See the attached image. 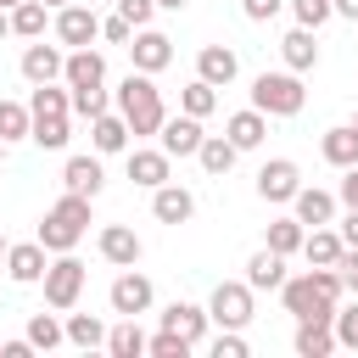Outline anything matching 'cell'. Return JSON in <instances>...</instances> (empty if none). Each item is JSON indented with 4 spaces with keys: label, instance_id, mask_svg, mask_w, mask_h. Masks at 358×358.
<instances>
[{
    "label": "cell",
    "instance_id": "55",
    "mask_svg": "<svg viewBox=\"0 0 358 358\" xmlns=\"http://www.w3.org/2000/svg\"><path fill=\"white\" fill-rule=\"evenodd\" d=\"M6 151H11V145H6V140H0V162H6Z\"/></svg>",
    "mask_w": 358,
    "mask_h": 358
},
{
    "label": "cell",
    "instance_id": "15",
    "mask_svg": "<svg viewBox=\"0 0 358 358\" xmlns=\"http://www.w3.org/2000/svg\"><path fill=\"white\" fill-rule=\"evenodd\" d=\"M235 73H241V56H235L229 45H201V50H196V78H207L213 90L235 84Z\"/></svg>",
    "mask_w": 358,
    "mask_h": 358
},
{
    "label": "cell",
    "instance_id": "32",
    "mask_svg": "<svg viewBox=\"0 0 358 358\" xmlns=\"http://www.w3.org/2000/svg\"><path fill=\"white\" fill-rule=\"evenodd\" d=\"M45 22H50V6H45V0L11 6V34H17V39H45Z\"/></svg>",
    "mask_w": 358,
    "mask_h": 358
},
{
    "label": "cell",
    "instance_id": "14",
    "mask_svg": "<svg viewBox=\"0 0 358 358\" xmlns=\"http://www.w3.org/2000/svg\"><path fill=\"white\" fill-rule=\"evenodd\" d=\"M45 263H50V252H45L39 241H17V246H6V274H11L17 285H39V280H45Z\"/></svg>",
    "mask_w": 358,
    "mask_h": 358
},
{
    "label": "cell",
    "instance_id": "47",
    "mask_svg": "<svg viewBox=\"0 0 358 358\" xmlns=\"http://www.w3.org/2000/svg\"><path fill=\"white\" fill-rule=\"evenodd\" d=\"M336 201H341V207H358V162L341 168V190H336Z\"/></svg>",
    "mask_w": 358,
    "mask_h": 358
},
{
    "label": "cell",
    "instance_id": "4",
    "mask_svg": "<svg viewBox=\"0 0 358 358\" xmlns=\"http://www.w3.org/2000/svg\"><path fill=\"white\" fill-rule=\"evenodd\" d=\"M84 280H90V268L73 257V252H56L50 263H45V308H56V313H73L78 308V296H84Z\"/></svg>",
    "mask_w": 358,
    "mask_h": 358
},
{
    "label": "cell",
    "instance_id": "16",
    "mask_svg": "<svg viewBox=\"0 0 358 358\" xmlns=\"http://www.w3.org/2000/svg\"><path fill=\"white\" fill-rule=\"evenodd\" d=\"M157 140H162V151H168V157H196V145H201V117H190V112L162 117Z\"/></svg>",
    "mask_w": 358,
    "mask_h": 358
},
{
    "label": "cell",
    "instance_id": "40",
    "mask_svg": "<svg viewBox=\"0 0 358 358\" xmlns=\"http://www.w3.org/2000/svg\"><path fill=\"white\" fill-rule=\"evenodd\" d=\"M73 95V117H101V112H112L106 106V84H95V90H67Z\"/></svg>",
    "mask_w": 358,
    "mask_h": 358
},
{
    "label": "cell",
    "instance_id": "54",
    "mask_svg": "<svg viewBox=\"0 0 358 358\" xmlns=\"http://www.w3.org/2000/svg\"><path fill=\"white\" fill-rule=\"evenodd\" d=\"M11 6H22V0H0V11H11Z\"/></svg>",
    "mask_w": 358,
    "mask_h": 358
},
{
    "label": "cell",
    "instance_id": "52",
    "mask_svg": "<svg viewBox=\"0 0 358 358\" xmlns=\"http://www.w3.org/2000/svg\"><path fill=\"white\" fill-rule=\"evenodd\" d=\"M6 34H11V11H0V39H6Z\"/></svg>",
    "mask_w": 358,
    "mask_h": 358
},
{
    "label": "cell",
    "instance_id": "44",
    "mask_svg": "<svg viewBox=\"0 0 358 358\" xmlns=\"http://www.w3.org/2000/svg\"><path fill=\"white\" fill-rule=\"evenodd\" d=\"M213 358H246V336L241 330H218L213 336Z\"/></svg>",
    "mask_w": 358,
    "mask_h": 358
},
{
    "label": "cell",
    "instance_id": "11",
    "mask_svg": "<svg viewBox=\"0 0 358 358\" xmlns=\"http://www.w3.org/2000/svg\"><path fill=\"white\" fill-rule=\"evenodd\" d=\"M62 62H67V50L62 45H45V39H28V50H22V78L28 84H56L62 78Z\"/></svg>",
    "mask_w": 358,
    "mask_h": 358
},
{
    "label": "cell",
    "instance_id": "53",
    "mask_svg": "<svg viewBox=\"0 0 358 358\" xmlns=\"http://www.w3.org/2000/svg\"><path fill=\"white\" fill-rule=\"evenodd\" d=\"M45 6H50V11H62V6H73V0H45Z\"/></svg>",
    "mask_w": 358,
    "mask_h": 358
},
{
    "label": "cell",
    "instance_id": "2",
    "mask_svg": "<svg viewBox=\"0 0 358 358\" xmlns=\"http://www.w3.org/2000/svg\"><path fill=\"white\" fill-rule=\"evenodd\" d=\"M117 112H123L129 134H157V129H162L168 106H162V90L151 84V73H129V78L117 84Z\"/></svg>",
    "mask_w": 358,
    "mask_h": 358
},
{
    "label": "cell",
    "instance_id": "39",
    "mask_svg": "<svg viewBox=\"0 0 358 358\" xmlns=\"http://www.w3.org/2000/svg\"><path fill=\"white\" fill-rule=\"evenodd\" d=\"M285 6H291L296 28H313V34H319V28L336 17V6H330V0H285Z\"/></svg>",
    "mask_w": 358,
    "mask_h": 358
},
{
    "label": "cell",
    "instance_id": "51",
    "mask_svg": "<svg viewBox=\"0 0 358 358\" xmlns=\"http://www.w3.org/2000/svg\"><path fill=\"white\" fill-rule=\"evenodd\" d=\"M190 0H157V11H185Z\"/></svg>",
    "mask_w": 358,
    "mask_h": 358
},
{
    "label": "cell",
    "instance_id": "28",
    "mask_svg": "<svg viewBox=\"0 0 358 358\" xmlns=\"http://www.w3.org/2000/svg\"><path fill=\"white\" fill-rule=\"evenodd\" d=\"M280 56H285L291 73H313V67H319V39H313V28H291V34L280 39Z\"/></svg>",
    "mask_w": 358,
    "mask_h": 358
},
{
    "label": "cell",
    "instance_id": "37",
    "mask_svg": "<svg viewBox=\"0 0 358 358\" xmlns=\"http://www.w3.org/2000/svg\"><path fill=\"white\" fill-rule=\"evenodd\" d=\"M330 330H336V347H347V352H358V296H347V302H336V319H330Z\"/></svg>",
    "mask_w": 358,
    "mask_h": 358
},
{
    "label": "cell",
    "instance_id": "29",
    "mask_svg": "<svg viewBox=\"0 0 358 358\" xmlns=\"http://www.w3.org/2000/svg\"><path fill=\"white\" fill-rule=\"evenodd\" d=\"M302 257H308V268H336V257H341V235H336L330 224H313V229L302 235Z\"/></svg>",
    "mask_w": 358,
    "mask_h": 358
},
{
    "label": "cell",
    "instance_id": "42",
    "mask_svg": "<svg viewBox=\"0 0 358 358\" xmlns=\"http://www.w3.org/2000/svg\"><path fill=\"white\" fill-rule=\"evenodd\" d=\"M117 17H123V22H134V28H151L157 0H117Z\"/></svg>",
    "mask_w": 358,
    "mask_h": 358
},
{
    "label": "cell",
    "instance_id": "57",
    "mask_svg": "<svg viewBox=\"0 0 358 358\" xmlns=\"http://www.w3.org/2000/svg\"><path fill=\"white\" fill-rule=\"evenodd\" d=\"M84 6H101V0H84Z\"/></svg>",
    "mask_w": 358,
    "mask_h": 358
},
{
    "label": "cell",
    "instance_id": "5",
    "mask_svg": "<svg viewBox=\"0 0 358 358\" xmlns=\"http://www.w3.org/2000/svg\"><path fill=\"white\" fill-rule=\"evenodd\" d=\"M280 302H285V313H291V319H336V296H324V291H319L313 268H308V274H285Z\"/></svg>",
    "mask_w": 358,
    "mask_h": 358
},
{
    "label": "cell",
    "instance_id": "18",
    "mask_svg": "<svg viewBox=\"0 0 358 358\" xmlns=\"http://www.w3.org/2000/svg\"><path fill=\"white\" fill-rule=\"evenodd\" d=\"M190 213H196V196H190L185 185L168 179V185L151 190V218H157V224H190Z\"/></svg>",
    "mask_w": 358,
    "mask_h": 358
},
{
    "label": "cell",
    "instance_id": "33",
    "mask_svg": "<svg viewBox=\"0 0 358 358\" xmlns=\"http://www.w3.org/2000/svg\"><path fill=\"white\" fill-rule=\"evenodd\" d=\"M302 235H308V224H302V218H274V224H268V235H263V246H268V252H280V257H291V252H302Z\"/></svg>",
    "mask_w": 358,
    "mask_h": 358
},
{
    "label": "cell",
    "instance_id": "30",
    "mask_svg": "<svg viewBox=\"0 0 358 358\" xmlns=\"http://www.w3.org/2000/svg\"><path fill=\"white\" fill-rule=\"evenodd\" d=\"M235 157H241V151H235L224 134H201V145H196V162H201L213 179H224V173L235 168Z\"/></svg>",
    "mask_w": 358,
    "mask_h": 358
},
{
    "label": "cell",
    "instance_id": "3",
    "mask_svg": "<svg viewBox=\"0 0 358 358\" xmlns=\"http://www.w3.org/2000/svg\"><path fill=\"white\" fill-rule=\"evenodd\" d=\"M252 106L263 117H296L308 106V90H302V73H257L252 78Z\"/></svg>",
    "mask_w": 358,
    "mask_h": 358
},
{
    "label": "cell",
    "instance_id": "31",
    "mask_svg": "<svg viewBox=\"0 0 358 358\" xmlns=\"http://www.w3.org/2000/svg\"><path fill=\"white\" fill-rule=\"evenodd\" d=\"M62 330H67V347H78V352H95V347H106V324H101L95 313H73Z\"/></svg>",
    "mask_w": 358,
    "mask_h": 358
},
{
    "label": "cell",
    "instance_id": "41",
    "mask_svg": "<svg viewBox=\"0 0 358 358\" xmlns=\"http://www.w3.org/2000/svg\"><path fill=\"white\" fill-rule=\"evenodd\" d=\"M145 352H151V358H185V352H190V341H185V336H173V330H157V336H145Z\"/></svg>",
    "mask_w": 358,
    "mask_h": 358
},
{
    "label": "cell",
    "instance_id": "23",
    "mask_svg": "<svg viewBox=\"0 0 358 358\" xmlns=\"http://www.w3.org/2000/svg\"><path fill=\"white\" fill-rule=\"evenodd\" d=\"M28 140H34L39 151H62V145L73 140V112H39V117L28 123Z\"/></svg>",
    "mask_w": 358,
    "mask_h": 358
},
{
    "label": "cell",
    "instance_id": "25",
    "mask_svg": "<svg viewBox=\"0 0 358 358\" xmlns=\"http://www.w3.org/2000/svg\"><path fill=\"white\" fill-rule=\"evenodd\" d=\"M246 285H252V291H280V285H285V257L268 252V246H257V252L246 257Z\"/></svg>",
    "mask_w": 358,
    "mask_h": 358
},
{
    "label": "cell",
    "instance_id": "26",
    "mask_svg": "<svg viewBox=\"0 0 358 358\" xmlns=\"http://www.w3.org/2000/svg\"><path fill=\"white\" fill-rule=\"evenodd\" d=\"M296 358H330L336 352V330H330V319H296Z\"/></svg>",
    "mask_w": 358,
    "mask_h": 358
},
{
    "label": "cell",
    "instance_id": "50",
    "mask_svg": "<svg viewBox=\"0 0 358 358\" xmlns=\"http://www.w3.org/2000/svg\"><path fill=\"white\" fill-rule=\"evenodd\" d=\"M336 6V17H347V22H358V0H330Z\"/></svg>",
    "mask_w": 358,
    "mask_h": 358
},
{
    "label": "cell",
    "instance_id": "9",
    "mask_svg": "<svg viewBox=\"0 0 358 358\" xmlns=\"http://www.w3.org/2000/svg\"><path fill=\"white\" fill-rule=\"evenodd\" d=\"M123 50H129V62H134V73H151V78H157V73H162V67L173 62V39H168L162 28H134Z\"/></svg>",
    "mask_w": 358,
    "mask_h": 358
},
{
    "label": "cell",
    "instance_id": "27",
    "mask_svg": "<svg viewBox=\"0 0 358 358\" xmlns=\"http://www.w3.org/2000/svg\"><path fill=\"white\" fill-rule=\"evenodd\" d=\"M319 157H324L330 168H352V162H358V129H352V123L324 129V134H319Z\"/></svg>",
    "mask_w": 358,
    "mask_h": 358
},
{
    "label": "cell",
    "instance_id": "10",
    "mask_svg": "<svg viewBox=\"0 0 358 358\" xmlns=\"http://www.w3.org/2000/svg\"><path fill=\"white\" fill-rule=\"evenodd\" d=\"M296 190H302V168H296L291 157H268V162L257 168V196H263V201L285 207Z\"/></svg>",
    "mask_w": 358,
    "mask_h": 358
},
{
    "label": "cell",
    "instance_id": "56",
    "mask_svg": "<svg viewBox=\"0 0 358 358\" xmlns=\"http://www.w3.org/2000/svg\"><path fill=\"white\" fill-rule=\"evenodd\" d=\"M0 257H6V235H0Z\"/></svg>",
    "mask_w": 358,
    "mask_h": 358
},
{
    "label": "cell",
    "instance_id": "46",
    "mask_svg": "<svg viewBox=\"0 0 358 358\" xmlns=\"http://www.w3.org/2000/svg\"><path fill=\"white\" fill-rule=\"evenodd\" d=\"M241 11H246L252 22H274V17L285 11V0H241Z\"/></svg>",
    "mask_w": 358,
    "mask_h": 358
},
{
    "label": "cell",
    "instance_id": "22",
    "mask_svg": "<svg viewBox=\"0 0 358 358\" xmlns=\"http://www.w3.org/2000/svg\"><path fill=\"white\" fill-rule=\"evenodd\" d=\"M291 218H302L308 229H313V224H336V196L319 190V185H302V190L291 196Z\"/></svg>",
    "mask_w": 358,
    "mask_h": 358
},
{
    "label": "cell",
    "instance_id": "21",
    "mask_svg": "<svg viewBox=\"0 0 358 358\" xmlns=\"http://www.w3.org/2000/svg\"><path fill=\"white\" fill-rule=\"evenodd\" d=\"M168 173H173V157L157 145V151H129V179L140 185V190H157V185H168Z\"/></svg>",
    "mask_w": 358,
    "mask_h": 358
},
{
    "label": "cell",
    "instance_id": "45",
    "mask_svg": "<svg viewBox=\"0 0 358 358\" xmlns=\"http://www.w3.org/2000/svg\"><path fill=\"white\" fill-rule=\"evenodd\" d=\"M129 34H134V22H123L117 11L101 17V39H106V45H129Z\"/></svg>",
    "mask_w": 358,
    "mask_h": 358
},
{
    "label": "cell",
    "instance_id": "7",
    "mask_svg": "<svg viewBox=\"0 0 358 358\" xmlns=\"http://www.w3.org/2000/svg\"><path fill=\"white\" fill-rule=\"evenodd\" d=\"M50 28H56V45H67V50H78V45H95V39H101V17H95V6H84V0L62 6V11L50 17Z\"/></svg>",
    "mask_w": 358,
    "mask_h": 358
},
{
    "label": "cell",
    "instance_id": "13",
    "mask_svg": "<svg viewBox=\"0 0 358 358\" xmlns=\"http://www.w3.org/2000/svg\"><path fill=\"white\" fill-rule=\"evenodd\" d=\"M95 246H101V257L112 263V268H134L140 263V235L129 229V224H101V235H95Z\"/></svg>",
    "mask_w": 358,
    "mask_h": 358
},
{
    "label": "cell",
    "instance_id": "19",
    "mask_svg": "<svg viewBox=\"0 0 358 358\" xmlns=\"http://www.w3.org/2000/svg\"><path fill=\"white\" fill-rule=\"evenodd\" d=\"M207 308H196V302H168L162 308V330H173V336H185L190 347H201L207 341Z\"/></svg>",
    "mask_w": 358,
    "mask_h": 358
},
{
    "label": "cell",
    "instance_id": "12",
    "mask_svg": "<svg viewBox=\"0 0 358 358\" xmlns=\"http://www.w3.org/2000/svg\"><path fill=\"white\" fill-rule=\"evenodd\" d=\"M62 84H67V90H95V84H106V56L90 50V45L67 50V62H62Z\"/></svg>",
    "mask_w": 358,
    "mask_h": 358
},
{
    "label": "cell",
    "instance_id": "38",
    "mask_svg": "<svg viewBox=\"0 0 358 358\" xmlns=\"http://www.w3.org/2000/svg\"><path fill=\"white\" fill-rule=\"evenodd\" d=\"M28 123H34V117H28L22 101H0V140H6V145L28 140Z\"/></svg>",
    "mask_w": 358,
    "mask_h": 358
},
{
    "label": "cell",
    "instance_id": "58",
    "mask_svg": "<svg viewBox=\"0 0 358 358\" xmlns=\"http://www.w3.org/2000/svg\"><path fill=\"white\" fill-rule=\"evenodd\" d=\"M352 129H358V112H352Z\"/></svg>",
    "mask_w": 358,
    "mask_h": 358
},
{
    "label": "cell",
    "instance_id": "1",
    "mask_svg": "<svg viewBox=\"0 0 358 358\" xmlns=\"http://www.w3.org/2000/svg\"><path fill=\"white\" fill-rule=\"evenodd\" d=\"M84 229H90V196H78V190H67L45 218H39V246L56 257V252H73L78 241H84Z\"/></svg>",
    "mask_w": 358,
    "mask_h": 358
},
{
    "label": "cell",
    "instance_id": "6",
    "mask_svg": "<svg viewBox=\"0 0 358 358\" xmlns=\"http://www.w3.org/2000/svg\"><path fill=\"white\" fill-rule=\"evenodd\" d=\"M207 319L218 330H246L252 324V285L246 280H218L207 296Z\"/></svg>",
    "mask_w": 358,
    "mask_h": 358
},
{
    "label": "cell",
    "instance_id": "24",
    "mask_svg": "<svg viewBox=\"0 0 358 358\" xmlns=\"http://www.w3.org/2000/svg\"><path fill=\"white\" fill-rule=\"evenodd\" d=\"M90 145H95L101 157L129 151V123H123V112H101V117H90Z\"/></svg>",
    "mask_w": 358,
    "mask_h": 358
},
{
    "label": "cell",
    "instance_id": "8",
    "mask_svg": "<svg viewBox=\"0 0 358 358\" xmlns=\"http://www.w3.org/2000/svg\"><path fill=\"white\" fill-rule=\"evenodd\" d=\"M151 280L140 274V268H123L117 280H112V291H106V308L117 313V319H140V313H151Z\"/></svg>",
    "mask_w": 358,
    "mask_h": 358
},
{
    "label": "cell",
    "instance_id": "36",
    "mask_svg": "<svg viewBox=\"0 0 358 358\" xmlns=\"http://www.w3.org/2000/svg\"><path fill=\"white\" fill-rule=\"evenodd\" d=\"M213 106H218V90H213L207 78H190V84L179 90V112H190V117H213Z\"/></svg>",
    "mask_w": 358,
    "mask_h": 358
},
{
    "label": "cell",
    "instance_id": "17",
    "mask_svg": "<svg viewBox=\"0 0 358 358\" xmlns=\"http://www.w3.org/2000/svg\"><path fill=\"white\" fill-rule=\"evenodd\" d=\"M62 185L95 201V196L106 190V168H101V151H90V157H67V168H62Z\"/></svg>",
    "mask_w": 358,
    "mask_h": 358
},
{
    "label": "cell",
    "instance_id": "20",
    "mask_svg": "<svg viewBox=\"0 0 358 358\" xmlns=\"http://www.w3.org/2000/svg\"><path fill=\"white\" fill-rule=\"evenodd\" d=\"M224 140H229L235 151H257V145L268 140V117H263L257 106H246V112H229V123H224Z\"/></svg>",
    "mask_w": 358,
    "mask_h": 358
},
{
    "label": "cell",
    "instance_id": "43",
    "mask_svg": "<svg viewBox=\"0 0 358 358\" xmlns=\"http://www.w3.org/2000/svg\"><path fill=\"white\" fill-rule=\"evenodd\" d=\"M336 274H341V291H347V296H358V246H341Z\"/></svg>",
    "mask_w": 358,
    "mask_h": 358
},
{
    "label": "cell",
    "instance_id": "35",
    "mask_svg": "<svg viewBox=\"0 0 358 358\" xmlns=\"http://www.w3.org/2000/svg\"><path fill=\"white\" fill-rule=\"evenodd\" d=\"M106 352H112V358H140V352H145V330H140V319L112 324V330H106Z\"/></svg>",
    "mask_w": 358,
    "mask_h": 358
},
{
    "label": "cell",
    "instance_id": "48",
    "mask_svg": "<svg viewBox=\"0 0 358 358\" xmlns=\"http://www.w3.org/2000/svg\"><path fill=\"white\" fill-rule=\"evenodd\" d=\"M336 235H341V246H358V207H347V218L336 224Z\"/></svg>",
    "mask_w": 358,
    "mask_h": 358
},
{
    "label": "cell",
    "instance_id": "49",
    "mask_svg": "<svg viewBox=\"0 0 358 358\" xmlns=\"http://www.w3.org/2000/svg\"><path fill=\"white\" fill-rule=\"evenodd\" d=\"M0 358H34V341L17 336V341H0Z\"/></svg>",
    "mask_w": 358,
    "mask_h": 358
},
{
    "label": "cell",
    "instance_id": "34",
    "mask_svg": "<svg viewBox=\"0 0 358 358\" xmlns=\"http://www.w3.org/2000/svg\"><path fill=\"white\" fill-rule=\"evenodd\" d=\"M22 336L34 341V352H56V347L67 341V330H62V319H56V308H50V313H34Z\"/></svg>",
    "mask_w": 358,
    "mask_h": 358
}]
</instances>
